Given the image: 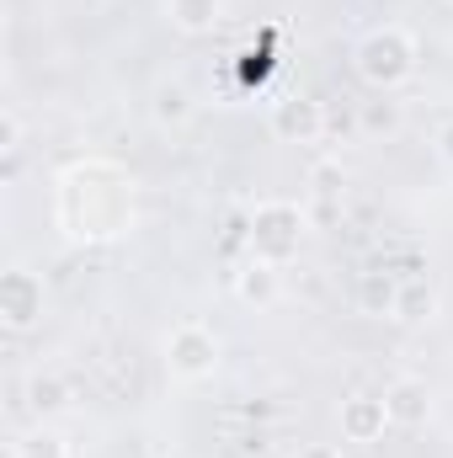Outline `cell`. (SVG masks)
<instances>
[{
  "mask_svg": "<svg viewBox=\"0 0 453 458\" xmlns=\"http://www.w3.org/2000/svg\"><path fill=\"white\" fill-rule=\"evenodd\" d=\"M133 219V187H123V176L107 165H86L64 176V225L75 240H97L117 234Z\"/></svg>",
  "mask_w": 453,
  "mask_h": 458,
  "instance_id": "cell-1",
  "label": "cell"
},
{
  "mask_svg": "<svg viewBox=\"0 0 453 458\" xmlns=\"http://www.w3.org/2000/svg\"><path fill=\"white\" fill-rule=\"evenodd\" d=\"M166 16L182 32H209L219 21V0H166Z\"/></svg>",
  "mask_w": 453,
  "mask_h": 458,
  "instance_id": "cell-14",
  "label": "cell"
},
{
  "mask_svg": "<svg viewBox=\"0 0 453 458\" xmlns=\"http://www.w3.org/2000/svg\"><path fill=\"white\" fill-rule=\"evenodd\" d=\"M384 405H389V421H395V427L416 432V427H427V416H432V389H427V378L406 373V378H389Z\"/></svg>",
  "mask_w": 453,
  "mask_h": 458,
  "instance_id": "cell-9",
  "label": "cell"
},
{
  "mask_svg": "<svg viewBox=\"0 0 453 458\" xmlns=\"http://www.w3.org/2000/svg\"><path fill=\"white\" fill-rule=\"evenodd\" d=\"M432 310H438V293H432V283H427V277H400V304H395V320L416 326V320H427Z\"/></svg>",
  "mask_w": 453,
  "mask_h": 458,
  "instance_id": "cell-13",
  "label": "cell"
},
{
  "mask_svg": "<svg viewBox=\"0 0 453 458\" xmlns=\"http://www.w3.org/2000/svg\"><path fill=\"white\" fill-rule=\"evenodd\" d=\"M245 234H251V256H256V261L288 267V261L299 256V240H304V208L272 198V203H261V208L251 214V229H245Z\"/></svg>",
  "mask_w": 453,
  "mask_h": 458,
  "instance_id": "cell-3",
  "label": "cell"
},
{
  "mask_svg": "<svg viewBox=\"0 0 453 458\" xmlns=\"http://www.w3.org/2000/svg\"><path fill=\"white\" fill-rule=\"evenodd\" d=\"M357 128H363L368 139L395 133V128H400V102H389V91H379V102H363V107H357Z\"/></svg>",
  "mask_w": 453,
  "mask_h": 458,
  "instance_id": "cell-15",
  "label": "cell"
},
{
  "mask_svg": "<svg viewBox=\"0 0 453 458\" xmlns=\"http://www.w3.org/2000/svg\"><path fill=\"white\" fill-rule=\"evenodd\" d=\"M294 458H341V448H331V443H304Z\"/></svg>",
  "mask_w": 453,
  "mask_h": 458,
  "instance_id": "cell-20",
  "label": "cell"
},
{
  "mask_svg": "<svg viewBox=\"0 0 453 458\" xmlns=\"http://www.w3.org/2000/svg\"><path fill=\"white\" fill-rule=\"evenodd\" d=\"M449 5H453V0H449Z\"/></svg>",
  "mask_w": 453,
  "mask_h": 458,
  "instance_id": "cell-21",
  "label": "cell"
},
{
  "mask_svg": "<svg viewBox=\"0 0 453 458\" xmlns=\"http://www.w3.org/2000/svg\"><path fill=\"white\" fill-rule=\"evenodd\" d=\"M432 149H438V160H443V165L453 171V117L443 123V128H438V139H432Z\"/></svg>",
  "mask_w": 453,
  "mask_h": 458,
  "instance_id": "cell-19",
  "label": "cell"
},
{
  "mask_svg": "<svg viewBox=\"0 0 453 458\" xmlns=\"http://www.w3.org/2000/svg\"><path fill=\"white\" fill-rule=\"evenodd\" d=\"M27 405H32L38 421H48V416H59V411L70 405V384H64L59 373H32V378H27Z\"/></svg>",
  "mask_w": 453,
  "mask_h": 458,
  "instance_id": "cell-12",
  "label": "cell"
},
{
  "mask_svg": "<svg viewBox=\"0 0 453 458\" xmlns=\"http://www.w3.org/2000/svg\"><path fill=\"white\" fill-rule=\"evenodd\" d=\"M150 117H155L160 128L192 123V91H187L182 81H155V91H150Z\"/></svg>",
  "mask_w": 453,
  "mask_h": 458,
  "instance_id": "cell-10",
  "label": "cell"
},
{
  "mask_svg": "<svg viewBox=\"0 0 453 458\" xmlns=\"http://www.w3.org/2000/svg\"><path fill=\"white\" fill-rule=\"evenodd\" d=\"M235 293H240L245 304L267 310V304L278 299V267H272V261H256V256H251V261H245V272L235 277Z\"/></svg>",
  "mask_w": 453,
  "mask_h": 458,
  "instance_id": "cell-11",
  "label": "cell"
},
{
  "mask_svg": "<svg viewBox=\"0 0 453 458\" xmlns=\"http://www.w3.org/2000/svg\"><path fill=\"white\" fill-rule=\"evenodd\" d=\"M0 315L11 331H32L43 315V277L27 267H5L0 272Z\"/></svg>",
  "mask_w": 453,
  "mask_h": 458,
  "instance_id": "cell-5",
  "label": "cell"
},
{
  "mask_svg": "<svg viewBox=\"0 0 453 458\" xmlns=\"http://www.w3.org/2000/svg\"><path fill=\"white\" fill-rule=\"evenodd\" d=\"M337 421H341V437L346 443H379L395 421H389V405H384V394H346L341 400V411H337Z\"/></svg>",
  "mask_w": 453,
  "mask_h": 458,
  "instance_id": "cell-7",
  "label": "cell"
},
{
  "mask_svg": "<svg viewBox=\"0 0 453 458\" xmlns=\"http://www.w3.org/2000/svg\"><path fill=\"white\" fill-rule=\"evenodd\" d=\"M352 70H357L363 86L395 91V86H406V81L416 75V38H411L406 27H373V32L357 38Z\"/></svg>",
  "mask_w": 453,
  "mask_h": 458,
  "instance_id": "cell-2",
  "label": "cell"
},
{
  "mask_svg": "<svg viewBox=\"0 0 453 458\" xmlns=\"http://www.w3.org/2000/svg\"><path fill=\"white\" fill-rule=\"evenodd\" d=\"M267 123H272V133L283 144H315L326 133V107L315 97H304V91H288V97L272 102V117Z\"/></svg>",
  "mask_w": 453,
  "mask_h": 458,
  "instance_id": "cell-6",
  "label": "cell"
},
{
  "mask_svg": "<svg viewBox=\"0 0 453 458\" xmlns=\"http://www.w3.org/2000/svg\"><path fill=\"white\" fill-rule=\"evenodd\" d=\"M0 149H5V171H16V155H21V117L5 107L0 117Z\"/></svg>",
  "mask_w": 453,
  "mask_h": 458,
  "instance_id": "cell-17",
  "label": "cell"
},
{
  "mask_svg": "<svg viewBox=\"0 0 453 458\" xmlns=\"http://www.w3.org/2000/svg\"><path fill=\"white\" fill-rule=\"evenodd\" d=\"M219 336L209 331V326H198V320H182L171 336H166V368L176 373V378H187V384H198V378H209L214 368H219Z\"/></svg>",
  "mask_w": 453,
  "mask_h": 458,
  "instance_id": "cell-4",
  "label": "cell"
},
{
  "mask_svg": "<svg viewBox=\"0 0 453 458\" xmlns=\"http://www.w3.org/2000/svg\"><path fill=\"white\" fill-rule=\"evenodd\" d=\"M11 458H70V448H64V437H59V432L32 427V432H21V437L11 443Z\"/></svg>",
  "mask_w": 453,
  "mask_h": 458,
  "instance_id": "cell-16",
  "label": "cell"
},
{
  "mask_svg": "<svg viewBox=\"0 0 453 458\" xmlns=\"http://www.w3.org/2000/svg\"><path fill=\"white\" fill-rule=\"evenodd\" d=\"M310 182H315V192H321L326 203H337V192H341V171H337V165H315V176H310Z\"/></svg>",
  "mask_w": 453,
  "mask_h": 458,
  "instance_id": "cell-18",
  "label": "cell"
},
{
  "mask_svg": "<svg viewBox=\"0 0 453 458\" xmlns=\"http://www.w3.org/2000/svg\"><path fill=\"white\" fill-rule=\"evenodd\" d=\"M352 304H357V315H368V320H395V304H400V272H389V267H368V272H357V283H352Z\"/></svg>",
  "mask_w": 453,
  "mask_h": 458,
  "instance_id": "cell-8",
  "label": "cell"
}]
</instances>
